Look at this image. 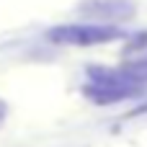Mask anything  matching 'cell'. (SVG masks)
Masks as SVG:
<instances>
[{
  "label": "cell",
  "mask_w": 147,
  "mask_h": 147,
  "mask_svg": "<svg viewBox=\"0 0 147 147\" xmlns=\"http://www.w3.org/2000/svg\"><path fill=\"white\" fill-rule=\"evenodd\" d=\"M93 83L88 85V96L98 103H114V101H121V98H129L137 93V85H140V78L132 75V72H111V70H93L90 72Z\"/></svg>",
  "instance_id": "obj_2"
},
{
  "label": "cell",
  "mask_w": 147,
  "mask_h": 147,
  "mask_svg": "<svg viewBox=\"0 0 147 147\" xmlns=\"http://www.w3.org/2000/svg\"><path fill=\"white\" fill-rule=\"evenodd\" d=\"M3 121H5V103L0 101V127H3Z\"/></svg>",
  "instance_id": "obj_3"
},
{
  "label": "cell",
  "mask_w": 147,
  "mask_h": 147,
  "mask_svg": "<svg viewBox=\"0 0 147 147\" xmlns=\"http://www.w3.org/2000/svg\"><path fill=\"white\" fill-rule=\"evenodd\" d=\"M49 41L54 44H75V47H93V44H109L124 36L116 26L109 23H70V26H57L49 34Z\"/></svg>",
  "instance_id": "obj_1"
}]
</instances>
